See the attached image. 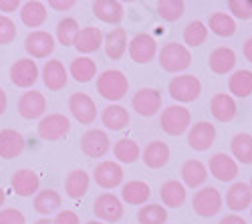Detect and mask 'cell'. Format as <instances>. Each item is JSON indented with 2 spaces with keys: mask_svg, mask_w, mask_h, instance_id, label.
Masks as SVG:
<instances>
[{
  "mask_svg": "<svg viewBox=\"0 0 252 224\" xmlns=\"http://www.w3.org/2000/svg\"><path fill=\"white\" fill-rule=\"evenodd\" d=\"M127 91H129V79L119 69H105L97 77V93L103 99L111 101V103L121 101L127 95Z\"/></svg>",
  "mask_w": 252,
  "mask_h": 224,
  "instance_id": "cell-1",
  "label": "cell"
},
{
  "mask_svg": "<svg viewBox=\"0 0 252 224\" xmlns=\"http://www.w3.org/2000/svg\"><path fill=\"white\" fill-rule=\"evenodd\" d=\"M159 67L165 73H182L192 65V53L186 45L180 43H167L161 47L159 55Z\"/></svg>",
  "mask_w": 252,
  "mask_h": 224,
  "instance_id": "cell-2",
  "label": "cell"
},
{
  "mask_svg": "<svg viewBox=\"0 0 252 224\" xmlns=\"http://www.w3.org/2000/svg\"><path fill=\"white\" fill-rule=\"evenodd\" d=\"M167 91H170V97L174 101H178V105L192 103V101H196L202 95V83L196 75L184 73V75H178L170 81Z\"/></svg>",
  "mask_w": 252,
  "mask_h": 224,
  "instance_id": "cell-3",
  "label": "cell"
},
{
  "mask_svg": "<svg viewBox=\"0 0 252 224\" xmlns=\"http://www.w3.org/2000/svg\"><path fill=\"white\" fill-rule=\"evenodd\" d=\"M159 126L167 135H182L192 128V113L184 105H170L161 111Z\"/></svg>",
  "mask_w": 252,
  "mask_h": 224,
  "instance_id": "cell-4",
  "label": "cell"
},
{
  "mask_svg": "<svg viewBox=\"0 0 252 224\" xmlns=\"http://www.w3.org/2000/svg\"><path fill=\"white\" fill-rule=\"evenodd\" d=\"M224 198L214 186H204L200 188L192 198V208L202 218H212L222 210Z\"/></svg>",
  "mask_w": 252,
  "mask_h": 224,
  "instance_id": "cell-5",
  "label": "cell"
},
{
  "mask_svg": "<svg viewBox=\"0 0 252 224\" xmlns=\"http://www.w3.org/2000/svg\"><path fill=\"white\" fill-rule=\"evenodd\" d=\"M71 131V119L63 113H49L38 121L36 133L45 141H59Z\"/></svg>",
  "mask_w": 252,
  "mask_h": 224,
  "instance_id": "cell-6",
  "label": "cell"
},
{
  "mask_svg": "<svg viewBox=\"0 0 252 224\" xmlns=\"http://www.w3.org/2000/svg\"><path fill=\"white\" fill-rule=\"evenodd\" d=\"M123 202L111 192H103L93 200V214L101 222H119L123 218Z\"/></svg>",
  "mask_w": 252,
  "mask_h": 224,
  "instance_id": "cell-7",
  "label": "cell"
},
{
  "mask_svg": "<svg viewBox=\"0 0 252 224\" xmlns=\"http://www.w3.org/2000/svg\"><path fill=\"white\" fill-rule=\"evenodd\" d=\"M38 79H40V71H38L36 61L25 57V59H18V61H14V63H12V67H10V81H12L14 87L31 89Z\"/></svg>",
  "mask_w": 252,
  "mask_h": 224,
  "instance_id": "cell-8",
  "label": "cell"
},
{
  "mask_svg": "<svg viewBox=\"0 0 252 224\" xmlns=\"http://www.w3.org/2000/svg\"><path fill=\"white\" fill-rule=\"evenodd\" d=\"M131 107L141 117H154L161 109V93L154 87H141L131 97Z\"/></svg>",
  "mask_w": 252,
  "mask_h": 224,
  "instance_id": "cell-9",
  "label": "cell"
},
{
  "mask_svg": "<svg viewBox=\"0 0 252 224\" xmlns=\"http://www.w3.org/2000/svg\"><path fill=\"white\" fill-rule=\"evenodd\" d=\"M123 168L117 164V161L111 160H103L93 168V180L95 184L105 188V190H113L117 186H123Z\"/></svg>",
  "mask_w": 252,
  "mask_h": 224,
  "instance_id": "cell-10",
  "label": "cell"
},
{
  "mask_svg": "<svg viewBox=\"0 0 252 224\" xmlns=\"http://www.w3.org/2000/svg\"><path fill=\"white\" fill-rule=\"evenodd\" d=\"M129 57L133 63L137 65H148L150 61H154V57L158 55V43L156 38L148 32H139L129 40Z\"/></svg>",
  "mask_w": 252,
  "mask_h": 224,
  "instance_id": "cell-11",
  "label": "cell"
},
{
  "mask_svg": "<svg viewBox=\"0 0 252 224\" xmlns=\"http://www.w3.org/2000/svg\"><path fill=\"white\" fill-rule=\"evenodd\" d=\"M25 51L29 59H49L55 51V36L47 31H32L25 38Z\"/></svg>",
  "mask_w": 252,
  "mask_h": 224,
  "instance_id": "cell-12",
  "label": "cell"
},
{
  "mask_svg": "<svg viewBox=\"0 0 252 224\" xmlns=\"http://www.w3.org/2000/svg\"><path fill=\"white\" fill-rule=\"evenodd\" d=\"M69 111L81 126H91L97 119V105L87 93H73L69 97Z\"/></svg>",
  "mask_w": 252,
  "mask_h": 224,
  "instance_id": "cell-13",
  "label": "cell"
},
{
  "mask_svg": "<svg viewBox=\"0 0 252 224\" xmlns=\"http://www.w3.org/2000/svg\"><path fill=\"white\" fill-rule=\"evenodd\" d=\"M111 150V139L105 129H89L81 137V152L87 158H103Z\"/></svg>",
  "mask_w": 252,
  "mask_h": 224,
  "instance_id": "cell-14",
  "label": "cell"
},
{
  "mask_svg": "<svg viewBox=\"0 0 252 224\" xmlns=\"http://www.w3.org/2000/svg\"><path fill=\"white\" fill-rule=\"evenodd\" d=\"M216 141V128L210 121H198L188 129V146L196 152H206Z\"/></svg>",
  "mask_w": 252,
  "mask_h": 224,
  "instance_id": "cell-15",
  "label": "cell"
},
{
  "mask_svg": "<svg viewBox=\"0 0 252 224\" xmlns=\"http://www.w3.org/2000/svg\"><path fill=\"white\" fill-rule=\"evenodd\" d=\"M47 111V99L40 91L29 89L18 99V113L25 119H43Z\"/></svg>",
  "mask_w": 252,
  "mask_h": 224,
  "instance_id": "cell-16",
  "label": "cell"
},
{
  "mask_svg": "<svg viewBox=\"0 0 252 224\" xmlns=\"http://www.w3.org/2000/svg\"><path fill=\"white\" fill-rule=\"evenodd\" d=\"M40 79L49 91H61L65 89L69 83V71L59 59H51L45 63V67L40 69Z\"/></svg>",
  "mask_w": 252,
  "mask_h": 224,
  "instance_id": "cell-17",
  "label": "cell"
},
{
  "mask_svg": "<svg viewBox=\"0 0 252 224\" xmlns=\"http://www.w3.org/2000/svg\"><path fill=\"white\" fill-rule=\"evenodd\" d=\"M10 186L14 190L16 196H23V198H29V196H36L38 194V188H40V178L34 170L31 168H20L12 174L10 178Z\"/></svg>",
  "mask_w": 252,
  "mask_h": 224,
  "instance_id": "cell-18",
  "label": "cell"
},
{
  "mask_svg": "<svg viewBox=\"0 0 252 224\" xmlns=\"http://www.w3.org/2000/svg\"><path fill=\"white\" fill-rule=\"evenodd\" d=\"M208 170L220 182H234L236 176H238V161L232 156L220 152V154H214L212 158H210Z\"/></svg>",
  "mask_w": 252,
  "mask_h": 224,
  "instance_id": "cell-19",
  "label": "cell"
},
{
  "mask_svg": "<svg viewBox=\"0 0 252 224\" xmlns=\"http://www.w3.org/2000/svg\"><path fill=\"white\" fill-rule=\"evenodd\" d=\"M103 40H105V34L101 29L97 27H85V29H81L77 38H75V49L81 53V57H87L95 51H99L103 47Z\"/></svg>",
  "mask_w": 252,
  "mask_h": 224,
  "instance_id": "cell-20",
  "label": "cell"
},
{
  "mask_svg": "<svg viewBox=\"0 0 252 224\" xmlns=\"http://www.w3.org/2000/svg\"><path fill=\"white\" fill-rule=\"evenodd\" d=\"M141 161L152 170H159L170 161V148H167L165 141H159V139L150 141L141 150Z\"/></svg>",
  "mask_w": 252,
  "mask_h": 224,
  "instance_id": "cell-21",
  "label": "cell"
},
{
  "mask_svg": "<svg viewBox=\"0 0 252 224\" xmlns=\"http://www.w3.org/2000/svg\"><path fill=\"white\" fill-rule=\"evenodd\" d=\"M25 152V137L16 129H0V158L14 160Z\"/></svg>",
  "mask_w": 252,
  "mask_h": 224,
  "instance_id": "cell-22",
  "label": "cell"
},
{
  "mask_svg": "<svg viewBox=\"0 0 252 224\" xmlns=\"http://www.w3.org/2000/svg\"><path fill=\"white\" fill-rule=\"evenodd\" d=\"M150 196H152L150 184H145L141 180H129L121 186V202H125V204H129V206L145 204V202L150 200Z\"/></svg>",
  "mask_w": 252,
  "mask_h": 224,
  "instance_id": "cell-23",
  "label": "cell"
},
{
  "mask_svg": "<svg viewBox=\"0 0 252 224\" xmlns=\"http://www.w3.org/2000/svg\"><path fill=\"white\" fill-rule=\"evenodd\" d=\"M252 206V190L244 182H234L226 192V208L232 212H242Z\"/></svg>",
  "mask_w": 252,
  "mask_h": 224,
  "instance_id": "cell-24",
  "label": "cell"
},
{
  "mask_svg": "<svg viewBox=\"0 0 252 224\" xmlns=\"http://www.w3.org/2000/svg\"><path fill=\"white\" fill-rule=\"evenodd\" d=\"M18 14H20V23H23L25 27H29V29L43 27L47 23V16H49L47 6L43 2H38V0H29V2H23Z\"/></svg>",
  "mask_w": 252,
  "mask_h": 224,
  "instance_id": "cell-25",
  "label": "cell"
},
{
  "mask_svg": "<svg viewBox=\"0 0 252 224\" xmlns=\"http://www.w3.org/2000/svg\"><path fill=\"white\" fill-rule=\"evenodd\" d=\"M208 67L216 75H228L236 67V53L230 47H218L210 53L208 57Z\"/></svg>",
  "mask_w": 252,
  "mask_h": 224,
  "instance_id": "cell-26",
  "label": "cell"
},
{
  "mask_svg": "<svg viewBox=\"0 0 252 224\" xmlns=\"http://www.w3.org/2000/svg\"><path fill=\"white\" fill-rule=\"evenodd\" d=\"M91 10L101 23L107 25H119L125 16V8L117 0H97V2H93Z\"/></svg>",
  "mask_w": 252,
  "mask_h": 224,
  "instance_id": "cell-27",
  "label": "cell"
},
{
  "mask_svg": "<svg viewBox=\"0 0 252 224\" xmlns=\"http://www.w3.org/2000/svg\"><path fill=\"white\" fill-rule=\"evenodd\" d=\"M129 111L127 107H123L119 103H111L101 111V124L107 128L109 131H121L129 126Z\"/></svg>",
  "mask_w": 252,
  "mask_h": 224,
  "instance_id": "cell-28",
  "label": "cell"
},
{
  "mask_svg": "<svg viewBox=\"0 0 252 224\" xmlns=\"http://www.w3.org/2000/svg\"><path fill=\"white\" fill-rule=\"evenodd\" d=\"M127 31L125 29H111V32L105 34L103 40V49L105 55L111 61H119L125 53H127Z\"/></svg>",
  "mask_w": 252,
  "mask_h": 224,
  "instance_id": "cell-29",
  "label": "cell"
},
{
  "mask_svg": "<svg viewBox=\"0 0 252 224\" xmlns=\"http://www.w3.org/2000/svg\"><path fill=\"white\" fill-rule=\"evenodd\" d=\"M210 111H212L214 119L220 121V124H228L236 117V103L232 95L228 93H216L210 101Z\"/></svg>",
  "mask_w": 252,
  "mask_h": 224,
  "instance_id": "cell-30",
  "label": "cell"
},
{
  "mask_svg": "<svg viewBox=\"0 0 252 224\" xmlns=\"http://www.w3.org/2000/svg\"><path fill=\"white\" fill-rule=\"evenodd\" d=\"M89 184H91V178L85 170H73L65 178V192L71 200H81L89 192Z\"/></svg>",
  "mask_w": 252,
  "mask_h": 224,
  "instance_id": "cell-31",
  "label": "cell"
},
{
  "mask_svg": "<svg viewBox=\"0 0 252 224\" xmlns=\"http://www.w3.org/2000/svg\"><path fill=\"white\" fill-rule=\"evenodd\" d=\"M159 196H161V202H163L165 208H180L188 198V192H186V186L182 184V182L167 180L161 184Z\"/></svg>",
  "mask_w": 252,
  "mask_h": 224,
  "instance_id": "cell-32",
  "label": "cell"
},
{
  "mask_svg": "<svg viewBox=\"0 0 252 224\" xmlns=\"http://www.w3.org/2000/svg\"><path fill=\"white\" fill-rule=\"evenodd\" d=\"M182 180L188 188H200L208 180V168L200 160H188L182 166Z\"/></svg>",
  "mask_w": 252,
  "mask_h": 224,
  "instance_id": "cell-33",
  "label": "cell"
},
{
  "mask_svg": "<svg viewBox=\"0 0 252 224\" xmlns=\"http://www.w3.org/2000/svg\"><path fill=\"white\" fill-rule=\"evenodd\" d=\"M69 77H73L77 83H89L93 77H97V63L91 57H77L71 61Z\"/></svg>",
  "mask_w": 252,
  "mask_h": 224,
  "instance_id": "cell-34",
  "label": "cell"
},
{
  "mask_svg": "<svg viewBox=\"0 0 252 224\" xmlns=\"http://www.w3.org/2000/svg\"><path fill=\"white\" fill-rule=\"evenodd\" d=\"M63 204V198L57 190H40L34 196V210L40 216H49L53 212H59Z\"/></svg>",
  "mask_w": 252,
  "mask_h": 224,
  "instance_id": "cell-35",
  "label": "cell"
},
{
  "mask_svg": "<svg viewBox=\"0 0 252 224\" xmlns=\"http://www.w3.org/2000/svg\"><path fill=\"white\" fill-rule=\"evenodd\" d=\"M113 156L121 164H133L141 158V148L137 146V141L129 137H121L113 144Z\"/></svg>",
  "mask_w": 252,
  "mask_h": 224,
  "instance_id": "cell-36",
  "label": "cell"
},
{
  "mask_svg": "<svg viewBox=\"0 0 252 224\" xmlns=\"http://www.w3.org/2000/svg\"><path fill=\"white\" fill-rule=\"evenodd\" d=\"M230 152L232 158L244 166L252 164V135L250 133H236L230 141Z\"/></svg>",
  "mask_w": 252,
  "mask_h": 224,
  "instance_id": "cell-37",
  "label": "cell"
},
{
  "mask_svg": "<svg viewBox=\"0 0 252 224\" xmlns=\"http://www.w3.org/2000/svg\"><path fill=\"white\" fill-rule=\"evenodd\" d=\"M228 89L230 93L240 99L250 97L252 95V71H246V69L234 71L228 79Z\"/></svg>",
  "mask_w": 252,
  "mask_h": 224,
  "instance_id": "cell-38",
  "label": "cell"
},
{
  "mask_svg": "<svg viewBox=\"0 0 252 224\" xmlns=\"http://www.w3.org/2000/svg\"><path fill=\"white\" fill-rule=\"evenodd\" d=\"M208 29L212 31L216 36L228 38L236 32V20L228 12H212L208 18Z\"/></svg>",
  "mask_w": 252,
  "mask_h": 224,
  "instance_id": "cell-39",
  "label": "cell"
},
{
  "mask_svg": "<svg viewBox=\"0 0 252 224\" xmlns=\"http://www.w3.org/2000/svg\"><path fill=\"white\" fill-rule=\"evenodd\" d=\"M79 31H81V27H79V23H77V18H73V16L61 18L59 23H57V32H55L59 45H63V47H73Z\"/></svg>",
  "mask_w": 252,
  "mask_h": 224,
  "instance_id": "cell-40",
  "label": "cell"
},
{
  "mask_svg": "<svg viewBox=\"0 0 252 224\" xmlns=\"http://www.w3.org/2000/svg\"><path fill=\"white\" fill-rule=\"evenodd\" d=\"M208 38V25H204L202 20H192L184 29V43L186 47H200L206 43Z\"/></svg>",
  "mask_w": 252,
  "mask_h": 224,
  "instance_id": "cell-41",
  "label": "cell"
},
{
  "mask_svg": "<svg viewBox=\"0 0 252 224\" xmlns=\"http://www.w3.org/2000/svg\"><path fill=\"white\" fill-rule=\"evenodd\" d=\"M137 222L139 224H165L167 210L161 204H145L137 210Z\"/></svg>",
  "mask_w": 252,
  "mask_h": 224,
  "instance_id": "cell-42",
  "label": "cell"
},
{
  "mask_svg": "<svg viewBox=\"0 0 252 224\" xmlns=\"http://www.w3.org/2000/svg\"><path fill=\"white\" fill-rule=\"evenodd\" d=\"M186 12V4L182 0H159L158 2V14L167 20V23H174V20H180Z\"/></svg>",
  "mask_w": 252,
  "mask_h": 224,
  "instance_id": "cell-43",
  "label": "cell"
},
{
  "mask_svg": "<svg viewBox=\"0 0 252 224\" xmlns=\"http://www.w3.org/2000/svg\"><path fill=\"white\" fill-rule=\"evenodd\" d=\"M228 10L232 12V14H230L232 18L250 20L252 18V0H230Z\"/></svg>",
  "mask_w": 252,
  "mask_h": 224,
  "instance_id": "cell-44",
  "label": "cell"
},
{
  "mask_svg": "<svg viewBox=\"0 0 252 224\" xmlns=\"http://www.w3.org/2000/svg\"><path fill=\"white\" fill-rule=\"evenodd\" d=\"M16 38V25L10 16L0 14V45H10Z\"/></svg>",
  "mask_w": 252,
  "mask_h": 224,
  "instance_id": "cell-45",
  "label": "cell"
},
{
  "mask_svg": "<svg viewBox=\"0 0 252 224\" xmlns=\"http://www.w3.org/2000/svg\"><path fill=\"white\" fill-rule=\"evenodd\" d=\"M0 224H27V218L16 208H0Z\"/></svg>",
  "mask_w": 252,
  "mask_h": 224,
  "instance_id": "cell-46",
  "label": "cell"
},
{
  "mask_svg": "<svg viewBox=\"0 0 252 224\" xmlns=\"http://www.w3.org/2000/svg\"><path fill=\"white\" fill-rule=\"evenodd\" d=\"M53 224H81V218L73 210H59L53 218Z\"/></svg>",
  "mask_w": 252,
  "mask_h": 224,
  "instance_id": "cell-47",
  "label": "cell"
},
{
  "mask_svg": "<svg viewBox=\"0 0 252 224\" xmlns=\"http://www.w3.org/2000/svg\"><path fill=\"white\" fill-rule=\"evenodd\" d=\"M20 6H23V2H20V0H0V12H4V16H6L8 12L20 10Z\"/></svg>",
  "mask_w": 252,
  "mask_h": 224,
  "instance_id": "cell-48",
  "label": "cell"
},
{
  "mask_svg": "<svg viewBox=\"0 0 252 224\" xmlns=\"http://www.w3.org/2000/svg\"><path fill=\"white\" fill-rule=\"evenodd\" d=\"M49 6L59 10V12H65V10H71L75 6V0H51Z\"/></svg>",
  "mask_w": 252,
  "mask_h": 224,
  "instance_id": "cell-49",
  "label": "cell"
},
{
  "mask_svg": "<svg viewBox=\"0 0 252 224\" xmlns=\"http://www.w3.org/2000/svg\"><path fill=\"white\" fill-rule=\"evenodd\" d=\"M218 224H248L242 216H238V214H230V216H224V218H220V222Z\"/></svg>",
  "mask_w": 252,
  "mask_h": 224,
  "instance_id": "cell-50",
  "label": "cell"
},
{
  "mask_svg": "<svg viewBox=\"0 0 252 224\" xmlns=\"http://www.w3.org/2000/svg\"><path fill=\"white\" fill-rule=\"evenodd\" d=\"M6 107H8V97H6V91L0 87V117L6 113Z\"/></svg>",
  "mask_w": 252,
  "mask_h": 224,
  "instance_id": "cell-51",
  "label": "cell"
},
{
  "mask_svg": "<svg viewBox=\"0 0 252 224\" xmlns=\"http://www.w3.org/2000/svg\"><path fill=\"white\" fill-rule=\"evenodd\" d=\"M244 57H246V61L248 63H252V36L250 38H246V43H244Z\"/></svg>",
  "mask_w": 252,
  "mask_h": 224,
  "instance_id": "cell-52",
  "label": "cell"
},
{
  "mask_svg": "<svg viewBox=\"0 0 252 224\" xmlns=\"http://www.w3.org/2000/svg\"><path fill=\"white\" fill-rule=\"evenodd\" d=\"M34 224H53V220H49V218H40V220H36Z\"/></svg>",
  "mask_w": 252,
  "mask_h": 224,
  "instance_id": "cell-53",
  "label": "cell"
},
{
  "mask_svg": "<svg viewBox=\"0 0 252 224\" xmlns=\"http://www.w3.org/2000/svg\"><path fill=\"white\" fill-rule=\"evenodd\" d=\"M4 198H6V196H4V190H2V186H0V206L4 204Z\"/></svg>",
  "mask_w": 252,
  "mask_h": 224,
  "instance_id": "cell-54",
  "label": "cell"
},
{
  "mask_svg": "<svg viewBox=\"0 0 252 224\" xmlns=\"http://www.w3.org/2000/svg\"><path fill=\"white\" fill-rule=\"evenodd\" d=\"M85 224H105V222H101V220H89V222H85Z\"/></svg>",
  "mask_w": 252,
  "mask_h": 224,
  "instance_id": "cell-55",
  "label": "cell"
},
{
  "mask_svg": "<svg viewBox=\"0 0 252 224\" xmlns=\"http://www.w3.org/2000/svg\"><path fill=\"white\" fill-rule=\"evenodd\" d=\"M248 186H250V190H252V178H250V184H248Z\"/></svg>",
  "mask_w": 252,
  "mask_h": 224,
  "instance_id": "cell-56",
  "label": "cell"
},
{
  "mask_svg": "<svg viewBox=\"0 0 252 224\" xmlns=\"http://www.w3.org/2000/svg\"><path fill=\"white\" fill-rule=\"evenodd\" d=\"M250 216H252V206H250Z\"/></svg>",
  "mask_w": 252,
  "mask_h": 224,
  "instance_id": "cell-57",
  "label": "cell"
}]
</instances>
